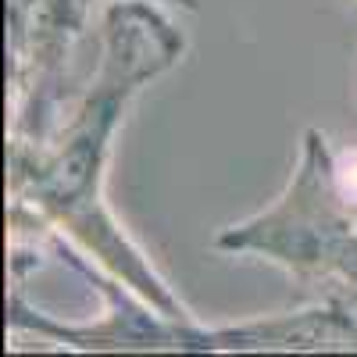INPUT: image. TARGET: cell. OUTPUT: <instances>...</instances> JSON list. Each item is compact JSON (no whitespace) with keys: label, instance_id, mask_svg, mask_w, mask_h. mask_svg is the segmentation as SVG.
Returning <instances> with one entry per match:
<instances>
[{"label":"cell","instance_id":"1","mask_svg":"<svg viewBox=\"0 0 357 357\" xmlns=\"http://www.w3.org/2000/svg\"><path fill=\"white\" fill-rule=\"evenodd\" d=\"M340 183H343V190L357 193V158H354L350 165H343V172H340Z\"/></svg>","mask_w":357,"mask_h":357}]
</instances>
